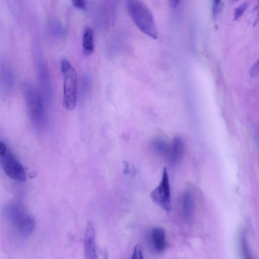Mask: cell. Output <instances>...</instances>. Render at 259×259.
<instances>
[{
	"label": "cell",
	"mask_w": 259,
	"mask_h": 259,
	"mask_svg": "<svg viewBox=\"0 0 259 259\" xmlns=\"http://www.w3.org/2000/svg\"><path fill=\"white\" fill-rule=\"evenodd\" d=\"M24 94L30 120L37 130H42L45 127L46 115L44 98L35 87L26 83Z\"/></svg>",
	"instance_id": "2"
},
{
	"label": "cell",
	"mask_w": 259,
	"mask_h": 259,
	"mask_svg": "<svg viewBox=\"0 0 259 259\" xmlns=\"http://www.w3.org/2000/svg\"><path fill=\"white\" fill-rule=\"evenodd\" d=\"M249 5V3L248 2H245L234 10L233 14L234 21H237V20L240 19L242 17L248 9Z\"/></svg>",
	"instance_id": "14"
},
{
	"label": "cell",
	"mask_w": 259,
	"mask_h": 259,
	"mask_svg": "<svg viewBox=\"0 0 259 259\" xmlns=\"http://www.w3.org/2000/svg\"><path fill=\"white\" fill-rule=\"evenodd\" d=\"M83 50L86 56L90 55L94 50V33L90 28L85 29L83 37Z\"/></svg>",
	"instance_id": "12"
},
{
	"label": "cell",
	"mask_w": 259,
	"mask_h": 259,
	"mask_svg": "<svg viewBox=\"0 0 259 259\" xmlns=\"http://www.w3.org/2000/svg\"><path fill=\"white\" fill-rule=\"evenodd\" d=\"M250 74L253 77H255L259 75V58L252 67L250 71Z\"/></svg>",
	"instance_id": "17"
},
{
	"label": "cell",
	"mask_w": 259,
	"mask_h": 259,
	"mask_svg": "<svg viewBox=\"0 0 259 259\" xmlns=\"http://www.w3.org/2000/svg\"><path fill=\"white\" fill-rule=\"evenodd\" d=\"M63 76V105L67 111H73L75 107L77 98L76 73L68 60L64 59L61 64Z\"/></svg>",
	"instance_id": "3"
},
{
	"label": "cell",
	"mask_w": 259,
	"mask_h": 259,
	"mask_svg": "<svg viewBox=\"0 0 259 259\" xmlns=\"http://www.w3.org/2000/svg\"><path fill=\"white\" fill-rule=\"evenodd\" d=\"M84 247L86 259H96L97 258L95 232L91 222H89L87 225L84 236Z\"/></svg>",
	"instance_id": "7"
},
{
	"label": "cell",
	"mask_w": 259,
	"mask_h": 259,
	"mask_svg": "<svg viewBox=\"0 0 259 259\" xmlns=\"http://www.w3.org/2000/svg\"><path fill=\"white\" fill-rule=\"evenodd\" d=\"M152 201L167 212L171 211V193L169 177L167 168L163 170L162 180L150 193Z\"/></svg>",
	"instance_id": "6"
},
{
	"label": "cell",
	"mask_w": 259,
	"mask_h": 259,
	"mask_svg": "<svg viewBox=\"0 0 259 259\" xmlns=\"http://www.w3.org/2000/svg\"><path fill=\"white\" fill-rule=\"evenodd\" d=\"M5 212L8 221L20 234L24 236L32 234L35 229V222L23 207L11 204L6 207Z\"/></svg>",
	"instance_id": "4"
},
{
	"label": "cell",
	"mask_w": 259,
	"mask_h": 259,
	"mask_svg": "<svg viewBox=\"0 0 259 259\" xmlns=\"http://www.w3.org/2000/svg\"><path fill=\"white\" fill-rule=\"evenodd\" d=\"M213 13L216 16L220 11L222 6V0H212Z\"/></svg>",
	"instance_id": "15"
},
{
	"label": "cell",
	"mask_w": 259,
	"mask_h": 259,
	"mask_svg": "<svg viewBox=\"0 0 259 259\" xmlns=\"http://www.w3.org/2000/svg\"><path fill=\"white\" fill-rule=\"evenodd\" d=\"M150 239L152 248L156 253L161 254L165 251L167 244L164 229L161 227L153 228L151 232Z\"/></svg>",
	"instance_id": "10"
},
{
	"label": "cell",
	"mask_w": 259,
	"mask_h": 259,
	"mask_svg": "<svg viewBox=\"0 0 259 259\" xmlns=\"http://www.w3.org/2000/svg\"><path fill=\"white\" fill-rule=\"evenodd\" d=\"M72 1L76 8L80 9L85 8V0H72Z\"/></svg>",
	"instance_id": "19"
},
{
	"label": "cell",
	"mask_w": 259,
	"mask_h": 259,
	"mask_svg": "<svg viewBox=\"0 0 259 259\" xmlns=\"http://www.w3.org/2000/svg\"><path fill=\"white\" fill-rule=\"evenodd\" d=\"M128 13L137 28L148 36L156 39L158 32L152 13L141 0H128Z\"/></svg>",
	"instance_id": "1"
},
{
	"label": "cell",
	"mask_w": 259,
	"mask_h": 259,
	"mask_svg": "<svg viewBox=\"0 0 259 259\" xmlns=\"http://www.w3.org/2000/svg\"><path fill=\"white\" fill-rule=\"evenodd\" d=\"M241 239L242 247L243 249V251H244V253L246 256H249V253L247 242V237L245 233H244L242 234Z\"/></svg>",
	"instance_id": "18"
},
{
	"label": "cell",
	"mask_w": 259,
	"mask_h": 259,
	"mask_svg": "<svg viewBox=\"0 0 259 259\" xmlns=\"http://www.w3.org/2000/svg\"><path fill=\"white\" fill-rule=\"evenodd\" d=\"M132 259H144L143 253L140 246L137 245L135 246L132 256Z\"/></svg>",
	"instance_id": "16"
},
{
	"label": "cell",
	"mask_w": 259,
	"mask_h": 259,
	"mask_svg": "<svg viewBox=\"0 0 259 259\" xmlns=\"http://www.w3.org/2000/svg\"><path fill=\"white\" fill-rule=\"evenodd\" d=\"M36 68L39 82L41 84L44 93L46 94L47 97H49L50 85L47 67L44 62L39 61L37 63Z\"/></svg>",
	"instance_id": "11"
},
{
	"label": "cell",
	"mask_w": 259,
	"mask_h": 259,
	"mask_svg": "<svg viewBox=\"0 0 259 259\" xmlns=\"http://www.w3.org/2000/svg\"><path fill=\"white\" fill-rule=\"evenodd\" d=\"M230 1L231 2H238V1H240V0H230Z\"/></svg>",
	"instance_id": "22"
},
{
	"label": "cell",
	"mask_w": 259,
	"mask_h": 259,
	"mask_svg": "<svg viewBox=\"0 0 259 259\" xmlns=\"http://www.w3.org/2000/svg\"><path fill=\"white\" fill-rule=\"evenodd\" d=\"M152 147L156 153L163 155L168 154L170 146L162 139H155L152 143Z\"/></svg>",
	"instance_id": "13"
},
{
	"label": "cell",
	"mask_w": 259,
	"mask_h": 259,
	"mask_svg": "<svg viewBox=\"0 0 259 259\" xmlns=\"http://www.w3.org/2000/svg\"><path fill=\"white\" fill-rule=\"evenodd\" d=\"M182 212L183 218L187 223H191L194 215V200L192 192L188 190L183 194L182 199Z\"/></svg>",
	"instance_id": "8"
},
{
	"label": "cell",
	"mask_w": 259,
	"mask_h": 259,
	"mask_svg": "<svg viewBox=\"0 0 259 259\" xmlns=\"http://www.w3.org/2000/svg\"><path fill=\"white\" fill-rule=\"evenodd\" d=\"M181 0H169L170 5L172 8H176Z\"/></svg>",
	"instance_id": "20"
},
{
	"label": "cell",
	"mask_w": 259,
	"mask_h": 259,
	"mask_svg": "<svg viewBox=\"0 0 259 259\" xmlns=\"http://www.w3.org/2000/svg\"><path fill=\"white\" fill-rule=\"evenodd\" d=\"M185 153V145L182 139L176 137L173 139L168 152L170 162L173 165L180 163Z\"/></svg>",
	"instance_id": "9"
},
{
	"label": "cell",
	"mask_w": 259,
	"mask_h": 259,
	"mask_svg": "<svg viewBox=\"0 0 259 259\" xmlns=\"http://www.w3.org/2000/svg\"><path fill=\"white\" fill-rule=\"evenodd\" d=\"M258 15H257V16L255 19V23L254 24V26H255L256 25V24H257L259 22V3H258Z\"/></svg>",
	"instance_id": "21"
},
{
	"label": "cell",
	"mask_w": 259,
	"mask_h": 259,
	"mask_svg": "<svg viewBox=\"0 0 259 259\" xmlns=\"http://www.w3.org/2000/svg\"><path fill=\"white\" fill-rule=\"evenodd\" d=\"M0 161L4 172L8 177L19 182L26 181L23 165L2 142H0Z\"/></svg>",
	"instance_id": "5"
}]
</instances>
